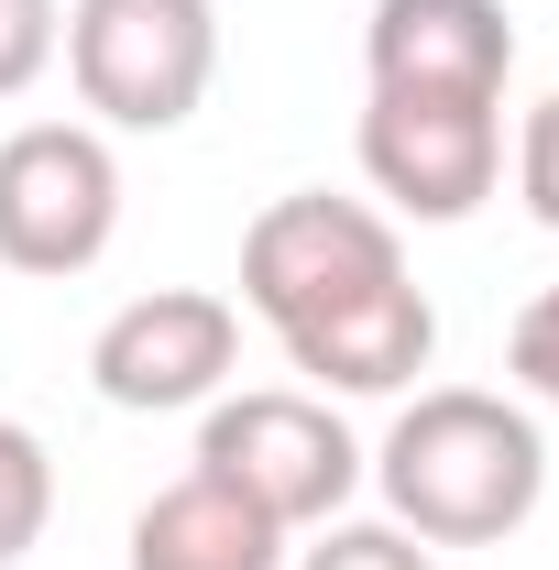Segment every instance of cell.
<instances>
[{
    "label": "cell",
    "instance_id": "cell-7",
    "mask_svg": "<svg viewBox=\"0 0 559 570\" xmlns=\"http://www.w3.org/2000/svg\"><path fill=\"white\" fill-rule=\"evenodd\" d=\"M362 176L373 198L406 219H472L504 176V99H406L373 88L362 99Z\"/></svg>",
    "mask_w": 559,
    "mask_h": 570
},
{
    "label": "cell",
    "instance_id": "cell-4",
    "mask_svg": "<svg viewBox=\"0 0 559 570\" xmlns=\"http://www.w3.org/2000/svg\"><path fill=\"white\" fill-rule=\"evenodd\" d=\"M121 242V154L99 121H22L0 142V264L67 285Z\"/></svg>",
    "mask_w": 559,
    "mask_h": 570
},
{
    "label": "cell",
    "instance_id": "cell-2",
    "mask_svg": "<svg viewBox=\"0 0 559 570\" xmlns=\"http://www.w3.org/2000/svg\"><path fill=\"white\" fill-rule=\"evenodd\" d=\"M373 483H384V515L406 538H428V549H504L549 494V439H538V417L516 395L428 384L418 406L384 428Z\"/></svg>",
    "mask_w": 559,
    "mask_h": 570
},
{
    "label": "cell",
    "instance_id": "cell-9",
    "mask_svg": "<svg viewBox=\"0 0 559 570\" xmlns=\"http://www.w3.org/2000/svg\"><path fill=\"white\" fill-rule=\"evenodd\" d=\"M133 570H285V527L219 472H176L133 515Z\"/></svg>",
    "mask_w": 559,
    "mask_h": 570
},
{
    "label": "cell",
    "instance_id": "cell-10",
    "mask_svg": "<svg viewBox=\"0 0 559 570\" xmlns=\"http://www.w3.org/2000/svg\"><path fill=\"white\" fill-rule=\"evenodd\" d=\"M45 515H56V461H45V439L22 417H0V570L33 560Z\"/></svg>",
    "mask_w": 559,
    "mask_h": 570
},
{
    "label": "cell",
    "instance_id": "cell-11",
    "mask_svg": "<svg viewBox=\"0 0 559 570\" xmlns=\"http://www.w3.org/2000/svg\"><path fill=\"white\" fill-rule=\"evenodd\" d=\"M296 570H439V549L406 538L395 515H330V527L296 549Z\"/></svg>",
    "mask_w": 559,
    "mask_h": 570
},
{
    "label": "cell",
    "instance_id": "cell-14",
    "mask_svg": "<svg viewBox=\"0 0 559 570\" xmlns=\"http://www.w3.org/2000/svg\"><path fill=\"white\" fill-rule=\"evenodd\" d=\"M516 198L538 230H559V88L527 110V132H516Z\"/></svg>",
    "mask_w": 559,
    "mask_h": 570
},
{
    "label": "cell",
    "instance_id": "cell-1",
    "mask_svg": "<svg viewBox=\"0 0 559 570\" xmlns=\"http://www.w3.org/2000/svg\"><path fill=\"white\" fill-rule=\"evenodd\" d=\"M242 307L330 395H406L439 352V307L406 275L395 219L330 187H296L242 230Z\"/></svg>",
    "mask_w": 559,
    "mask_h": 570
},
{
    "label": "cell",
    "instance_id": "cell-6",
    "mask_svg": "<svg viewBox=\"0 0 559 570\" xmlns=\"http://www.w3.org/2000/svg\"><path fill=\"white\" fill-rule=\"evenodd\" d=\"M231 362H242V307L209 296V285H154V296L99 318L88 384L121 417H176V406H209L231 384Z\"/></svg>",
    "mask_w": 559,
    "mask_h": 570
},
{
    "label": "cell",
    "instance_id": "cell-8",
    "mask_svg": "<svg viewBox=\"0 0 559 570\" xmlns=\"http://www.w3.org/2000/svg\"><path fill=\"white\" fill-rule=\"evenodd\" d=\"M362 67L373 88H406V99H504L516 22L504 0H373Z\"/></svg>",
    "mask_w": 559,
    "mask_h": 570
},
{
    "label": "cell",
    "instance_id": "cell-3",
    "mask_svg": "<svg viewBox=\"0 0 559 570\" xmlns=\"http://www.w3.org/2000/svg\"><path fill=\"white\" fill-rule=\"evenodd\" d=\"M67 77L99 110V132H176L219 77V11L209 0H77Z\"/></svg>",
    "mask_w": 559,
    "mask_h": 570
},
{
    "label": "cell",
    "instance_id": "cell-13",
    "mask_svg": "<svg viewBox=\"0 0 559 570\" xmlns=\"http://www.w3.org/2000/svg\"><path fill=\"white\" fill-rule=\"evenodd\" d=\"M56 45H67L56 0H0V99H22L33 77L56 67Z\"/></svg>",
    "mask_w": 559,
    "mask_h": 570
},
{
    "label": "cell",
    "instance_id": "cell-5",
    "mask_svg": "<svg viewBox=\"0 0 559 570\" xmlns=\"http://www.w3.org/2000/svg\"><path fill=\"white\" fill-rule=\"evenodd\" d=\"M198 472H219L231 494H253L285 538L296 527H330L362 483V450L330 417V395H296V384H253V395H209L198 428Z\"/></svg>",
    "mask_w": 559,
    "mask_h": 570
},
{
    "label": "cell",
    "instance_id": "cell-12",
    "mask_svg": "<svg viewBox=\"0 0 559 570\" xmlns=\"http://www.w3.org/2000/svg\"><path fill=\"white\" fill-rule=\"evenodd\" d=\"M504 373H516V395L559 406V285H538V296L516 307V330H504Z\"/></svg>",
    "mask_w": 559,
    "mask_h": 570
}]
</instances>
